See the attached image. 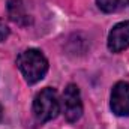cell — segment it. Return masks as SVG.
Wrapping results in <instances>:
<instances>
[{
  "mask_svg": "<svg viewBox=\"0 0 129 129\" xmlns=\"http://www.w3.org/2000/svg\"><path fill=\"white\" fill-rule=\"evenodd\" d=\"M17 64L24 80L29 84H35L41 81L48 71V62L45 56L39 50H35V48H29L20 53V56L17 57Z\"/></svg>",
  "mask_w": 129,
  "mask_h": 129,
  "instance_id": "obj_1",
  "label": "cell"
},
{
  "mask_svg": "<svg viewBox=\"0 0 129 129\" xmlns=\"http://www.w3.org/2000/svg\"><path fill=\"white\" fill-rule=\"evenodd\" d=\"M60 113V102L57 92L51 87L42 89L33 101V114L38 122H50Z\"/></svg>",
  "mask_w": 129,
  "mask_h": 129,
  "instance_id": "obj_2",
  "label": "cell"
},
{
  "mask_svg": "<svg viewBox=\"0 0 129 129\" xmlns=\"http://www.w3.org/2000/svg\"><path fill=\"white\" fill-rule=\"evenodd\" d=\"M63 113L68 122H77L83 114V102L80 89L75 84H68L63 92Z\"/></svg>",
  "mask_w": 129,
  "mask_h": 129,
  "instance_id": "obj_3",
  "label": "cell"
},
{
  "mask_svg": "<svg viewBox=\"0 0 129 129\" xmlns=\"http://www.w3.org/2000/svg\"><path fill=\"white\" fill-rule=\"evenodd\" d=\"M110 107L116 116H129V83H116L111 92Z\"/></svg>",
  "mask_w": 129,
  "mask_h": 129,
  "instance_id": "obj_4",
  "label": "cell"
},
{
  "mask_svg": "<svg viewBox=\"0 0 129 129\" xmlns=\"http://www.w3.org/2000/svg\"><path fill=\"white\" fill-rule=\"evenodd\" d=\"M129 47V21L116 24L108 35V50L113 53H120Z\"/></svg>",
  "mask_w": 129,
  "mask_h": 129,
  "instance_id": "obj_5",
  "label": "cell"
},
{
  "mask_svg": "<svg viewBox=\"0 0 129 129\" xmlns=\"http://www.w3.org/2000/svg\"><path fill=\"white\" fill-rule=\"evenodd\" d=\"M8 14H9V18L21 27H26L32 23V18H30L23 0H9L8 2Z\"/></svg>",
  "mask_w": 129,
  "mask_h": 129,
  "instance_id": "obj_6",
  "label": "cell"
},
{
  "mask_svg": "<svg viewBox=\"0 0 129 129\" xmlns=\"http://www.w3.org/2000/svg\"><path fill=\"white\" fill-rule=\"evenodd\" d=\"M98 8L107 14L122 11L129 6V0H96Z\"/></svg>",
  "mask_w": 129,
  "mask_h": 129,
  "instance_id": "obj_7",
  "label": "cell"
},
{
  "mask_svg": "<svg viewBox=\"0 0 129 129\" xmlns=\"http://www.w3.org/2000/svg\"><path fill=\"white\" fill-rule=\"evenodd\" d=\"M8 36H9V27L3 20H0V42H3Z\"/></svg>",
  "mask_w": 129,
  "mask_h": 129,
  "instance_id": "obj_8",
  "label": "cell"
},
{
  "mask_svg": "<svg viewBox=\"0 0 129 129\" xmlns=\"http://www.w3.org/2000/svg\"><path fill=\"white\" fill-rule=\"evenodd\" d=\"M2 114H3V108H2V105H0V120H2Z\"/></svg>",
  "mask_w": 129,
  "mask_h": 129,
  "instance_id": "obj_9",
  "label": "cell"
}]
</instances>
